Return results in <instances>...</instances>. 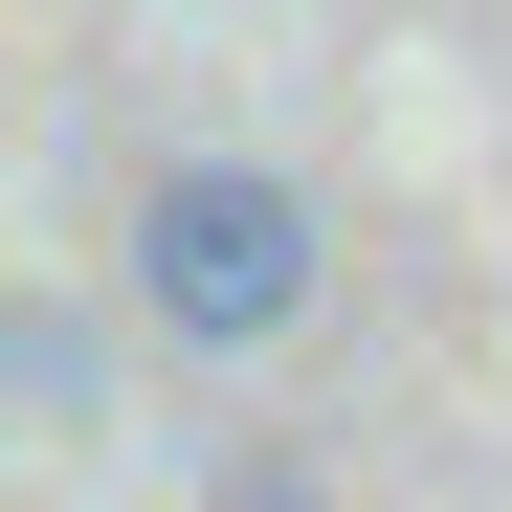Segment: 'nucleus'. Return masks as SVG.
Returning a JSON list of instances; mask_svg holds the SVG:
<instances>
[{
  "label": "nucleus",
  "instance_id": "f03ea898",
  "mask_svg": "<svg viewBox=\"0 0 512 512\" xmlns=\"http://www.w3.org/2000/svg\"><path fill=\"white\" fill-rule=\"evenodd\" d=\"M0 357H23V423H90V334H67V312H23Z\"/></svg>",
  "mask_w": 512,
  "mask_h": 512
},
{
  "label": "nucleus",
  "instance_id": "f257e3e1",
  "mask_svg": "<svg viewBox=\"0 0 512 512\" xmlns=\"http://www.w3.org/2000/svg\"><path fill=\"white\" fill-rule=\"evenodd\" d=\"M134 312L201 334V357H268V334L312 312V201L268 179V156H179V179L134 201Z\"/></svg>",
  "mask_w": 512,
  "mask_h": 512
},
{
  "label": "nucleus",
  "instance_id": "7ed1b4c3",
  "mask_svg": "<svg viewBox=\"0 0 512 512\" xmlns=\"http://www.w3.org/2000/svg\"><path fill=\"white\" fill-rule=\"evenodd\" d=\"M223 512H312V490H290V468H223Z\"/></svg>",
  "mask_w": 512,
  "mask_h": 512
}]
</instances>
